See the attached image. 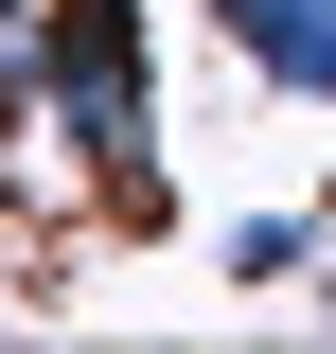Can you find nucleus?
Here are the masks:
<instances>
[{"label":"nucleus","instance_id":"7ed1b4c3","mask_svg":"<svg viewBox=\"0 0 336 354\" xmlns=\"http://www.w3.org/2000/svg\"><path fill=\"white\" fill-rule=\"evenodd\" d=\"M319 248H336L319 213H230V230H212V266H230V283H265V301H283V283H319Z\"/></svg>","mask_w":336,"mask_h":354},{"label":"nucleus","instance_id":"f03ea898","mask_svg":"<svg viewBox=\"0 0 336 354\" xmlns=\"http://www.w3.org/2000/svg\"><path fill=\"white\" fill-rule=\"evenodd\" d=\"M212 36L248 53L283 106H336V0H212Z\"/></svg>","mask_w":336,"mask_h":354},{"label":"nucleus","instance_id":"f257e3e1","mask_svg":"<svg viewBox=\"0 0 336 354\" xmlns=\"http://www.w3.org/2000/svg\"><path fill=\"white\" fill-rule=\"evenodd\" d=\"M0 124L88 177V213L160 230V36L142 0H36V36H0Z\"/></svg>","mask_w":336,"mask_h":354},{"label":"nucleus","instance_id":"20e7f679","mask_svg":"<svg viewBox=\"0 0 336 354\" xmlns=\"http://www.w3.org/2000/svg\"><path fill=\"white\" fill-rule=\"evenodd\" d=\"M301 301H319V337H336V248H319V283H301Z\"/></svg>","mask_w":336,"mask_h":354}]
</instances>
